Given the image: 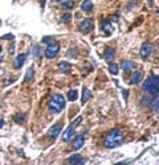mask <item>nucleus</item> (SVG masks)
Wrapping results in <instances>:
<instances>
[{
  "mask_svg": "<svg viewBox=\"0 0 159 165\" xmlns=\"http://www.w3.org/2000/svg\"><path fill=\"white\" fill-rule=\"evenodd\" d=\"M153 110L157 112V114H159V94H158V98H157V100L154 102V104H153Z\"/></svg>",
  "mask_w": 159,
  "mask_h": 165,
  "instance_id": "393cba45",
  "label": "nucleus"
},
{
  "mask_svg": "<svg viewBox=\"0 0 159 165\" xmlns=\"http://www.w3.org/2000/svg\"><path fill=\"white\" fill-rule=\"evenodd\" d=\"M83 144H85L83 136H77V138H76V140L73 142V145H72V148H73V151H78L80 148L83 147Z\"/></svg>",
  "mask_w": 159,
  "mask_h": 165,
  "instance_id": "9b49d317",
  "label": "nucleus"
},
{
  "mask_svg": "<svg viewBox=\"0 0 159 165\" xmlns=\"http://www.w3.org/2000/svg\"><path fill=\"white\" fill-rule=\"evenodd\" d=\"M3 124H4V120H0V128L3 127Z\"/></svg>",
  "mask_w": 159,
  "mask_h": 165,
  "instance_id": "c756f323",
  "label": "nucleus"
},
{
  "mask_svg": "<svg viewBox=\"0 0 159 165\" xmlns=\"http://www.w3.org/2000/svg\"><path fill=\"white\" fill-rule=\"evenodd\" d=\"M68 163L72 164V165H76V164H85V160H83V157L81 155H73L70 156L69 159H68Z\"/></svg>",
  "mask_w": 159,
  "mask_h": 165,
  "instance_id": "1a4fd4ad",
  "label": "nucleus"
},
{
  "mask_svg": "<svg viewBox=\"0 0 159 165\" xmlns=\"http://www.w3.org/2000/svg\"><path fill=\"white\" fill-rule=\"evenodd\" d=\"M123 140V134L121 130H111L110 132H107V135L103 138V147L107 149L118 147Z\"/></svg>",
  "mask_w": 159,
  "mask_h": 165,
  "instance_id": "f257e3e1",
  "label": "nucleus"
},
{
  "mask_svg": "<svg viewBox=\"0 0 159 165\" xmlns=\"http://www.w3.org/2000/svg\"><path fill=\"white\" fill-rule=\"evenodd\" d=\"M121 66H122V70L127 73V71H131V70L134 69V67H135V63H134L133 61H123Z\"/></svg>",
  "mask_w": 159,
  "mask_h": 165,
  "instance_id": "2eb2a0df",
  "label": "nucleus"
},
{
  "mask_svg": "<svg viewBox=\"0 0 159 165\" xmlns=\"http://www.w3.org/2000/svg\"><path fill=\"white\" fill-rule=\"evenodd\" d=\"M151 53H153V46H151V44L143 42L142 46H141V57H142L143 59H146V58L150 57Z\"/></svg>",
  "mask_w": 159,
  "mask_h": 165,
  "instance_id": "423d86ee",
  "label": "nucleus"
},
{
  "mask_svg": "<svg viewBox=\"0 0 159 165\" xmlns=\"http://www.w3.org/2000/svg\"><path fill=\"white\" fill-rule=\"evenodd\" d=\"M142 78H143V73L141 70L139 71H135V73H133V75H131V78H130V84H138L139 82L142 81Z\"/></svg>",
  "mask_w": 159,
  "mask_h": 165,
  "instance_id": "9d476101",
  "label": "nucleus"
},
{
  "mask_svg": "<svg viewBox=\"0 0 159 165\" xmlns=\"http://www.w3.org/2000/svg\"><path fill=\"white\" fill-rule=\"evenodd\" d=\"M82 122V118L81 116H78V118H76V120H74V123H73V127H76V126H78L80 123Z\"/></svg>",
  "mask_w": 159,
  "mask_h": 165,
  "instance_id": "a878e982",
  "label": "nucleus"
},
{
  "mask_svg": "<svg viewBox=\"0 0 159 165\" xmlns=\"http://www.w3.org/2000/svg\"><path fill=\"white\" fill-rule=\"evenodd\" d=\"M70 20H72V15L68 12V13H64L62 15V17H61V21L62 23H65V24H68V23H70Z\"/></svg>",
  "mask_w": 159,
  "mask_h": 165,
  "instance_id": "b1692460",
  "label": "nucleus"
},
{
  "mask_svg": "<svg viewBox=\"0 0 159 165\" xmlns=\"http://www.w3.org/2000/svg\"><path fill=\"white\" fill-rule=\"evenodd\" d=\"M61 130H62V126L61 124H54V126H52L49 130H48V136H49L50 139H56L58 136V134L61 132Z\"/></svg>",
  "mask_w": 159,
  "mask_h": 165,
  "instance_id": "0eeeda50",
  "label": "nucleus"
},
{
  "mask_svg": "<svg viewBox=\"0 0 159 165\" xmlns=\"http://www.w3.org/2000/svg\"><path fill=\"white\" fill-rule=\"evenodd\" d=\"M109 71L113 75H117L118 74V71H119V69H118V65H115V63H111L110 62V66H109Z\"/></svg>",
  "mask_w": 159,
  "mask_h": 165,
  "instance_id": "4be33fe9",
  "label": "nucleus"
},
{
  "mask_svg": "<svg viewBox=\"0 0 159 165\" xmlns=\"http://www.w3.org/2000/svg\"><path fill=\"white\" fill-rule=\"evenodd\" d=\"M74 138V127L73 126H70V127H68L65 131H64V134H62V140L65 143L68 142H70L72 139Z\"/></svg>",
  "mask_w": 159,
  "mask_h": 165,
  "instance_id": "6e6552de",
  "label": "nucleus"
},
{
  "mask_svg": "<svg viewBox=\"0 0 159 165\" xmlns=\"http://www.w3.org/2000/svg\"><path fill=\"white\" fill-rule=\"evenodd\" d=\"M65 107V98L61 94H56L52 96L50 102H49V110L53 112V114H58L61 112Z\"/></svg>",
  "mask_w": 159,
  "mask_h": 165,
  "instance_id": "7ed1b4c3",
  "label": "nucleus"
},
{
  "mask_svg": "<svg viewBox=\"0 0 159 165\" xmlns=\"http://www.w3.org/2000/svg\"><path fill=\"white\" fill-rule=\"evenodd\" d=\"M33 75H35V70H33V67H31V69H28V71L25 73V78H24V81L25 82H29L33 79Z\"/></svg>",
  "mask_w": 159,
  "mask_h": 165,
  "instance_id": "aec40b11",
  "label": "nucleus"
},
{
  "mask_svg": "<svg viewBox=\"0 0 159 165\" xmlns=\"http://www.w3.org/2000/svg\"><path fill=\"white\" fill-rule=\"evenodd\" d=\"M3 38L4 40H13V36L12 34H6V36H3Z\"/></svg>",
  "mask_w": 159,
  "mask_h": 165,
  "instance_id": "cd10ccee",
  "label": "nucleus"
},
{
  "mask_svg": "<svg viewBox=\"0 0 159 165\" xmlns=\"http://www.w3.org/2000/svg\"><path fill=\"white\" fill-rule=\"evenodd\" d=\"M57 2H60V3H62V2H64V0H57Z\"/></svg>",
  "mask_w": 159,
  "mask_h": 165,
  "instance_id": "7c9ffc66",
  "label": "nucleus"
},
{
  "mask_svg": "<svg viewBox=\"0 0 159 165\" xmlns=\"http://www.w3.org/2000/svg\"><path fill=\"white\" fill-rule=\"evenodd\" d=\"M90 98H91V92L86 87H83L82 88V103H86Z\"/></svg>",
  "mask_w": 159,
  "mask_h": 165,
  "instance_id": "f3484780",
  "label": "nucleus"
},
{
  "mask_svg": "<svg viewBox=\"0 0 159 165\" xmlns=\"http://www.w3.org/2000/svg\"><path fill=\"white\" fill-rule=\"evenodd\" d=\"M78 29H80V32H82V33H87V32H90L91 29H93V20L89 19V17L85 19L81 24H80Z\"/></svg>",
  "mask_w": 159,
  "mask_h": 165,
  "instance_id": "39448f33",
  "label": "nucleus"
},
{
  "mask_svg": "<svg viewBox=\"0 0 159 165\" xmlns=\"http://www.w3.org/2000/svg\"><path fill=\"white\" fill-rule=\"evenodd\" d=\"M25 59H27V56H25V54L17 56V57H16V59H15V62H13V67H15V69H20V67L24 65Z\"/></svg>",
  "mask_w": 159,
  "mask_h": 165,
  "instance_id": "f8f14e48",
  "label": "nucleus"
},
{
  "mask_svg": "<svg viewBox=\"0 0 159 165\" xmlns=\"http://www.w3.org/2000/svg\"><path fill=\"white\" fill-rule=\"evenodd\" d=\"M142 90L149 92L150 95H154L159 92V77L158 75H151L146 79L142 84Z\"/></svg>",
  "mask_w": 159,
  "mask_h": 165,
  "instance_id": "f03ea898",
  "label": "nucleus"
},
{
  "mask_svg": "<svg viewBox=\"0 0 159 165\" xmlns=\"http://www.w3.org/2000/svg\"><path fill=\"white\" fill-rule=\"evenodd\" d=\"M62 5H64L65 9H72V8L74 7V3H73V0H64Z\"/></svg>",
  "mask_w": 159,
  "mask_h": 165,
  "instance_id": "5701e85b",
  "label": "nucleus"
},
{
  "mask_svg": "<svg viewBox=\"0 0 159 165\" xmlns=\"http://www.w3.org/2000/svg\"><path fill=\"white\" fill-rule=\"evenodd\" d=\"M81 9L85 11V12H90L91 9H93V4H91L90 0H86V2H83L81 4Z\"/></svg>",
  "mask_w": 159,
  "mask_h": 165,
  "instance_id": "a211bd4d",
  "label": "nucleus"
},
{
  "mask_svg": "<svg viewBox=\"0 0 159 165\" xmlns=\"http://www.w3.org/2000/svg\"><path fill=\"white\" fill-rule=\"evenodd\" d=\"M25 118H27V115H25V114H17V115H15L13 120H15L16 123L21 124V123H24V122H25Z\"/></svg>",
  "mask_w": 159,
  "mask_h": 165,
  "instance_id": "412c9836",
  "label": "nucleus"
},
{
  "mask_svg": "<svg viewBox=\"0 0 159 165\" xmlns=\"http://www.w3.org/2000/svg\"><path fill=\"white\" fill-rule=\"evenodd\" d=\"M114 54H115L114 49L109 48V49H106L105 53H103V59H105L106 62H111V61H113V58H114Z\"/></svg>",
  "mask_w": 159,
  "mask_h": 165,
  "instance_id": "4468645a",
  "label": "nucleus"
},
{
  "mask_svg": "<svg viewBox=\"0 0 159 165\" xmlns=\"http://www.w3.org/2000/svg\"><path fill=\"white\" fill-rule=\"evenodd\" d=\"M52 40H53L52 37H44V38H43V41H44V42H49V41H52Z\"/></svg>",
  "mask_w": 159,
  "mask_h": 165,
  "instance_id": "c85d7f7f",
  "label": "nucleus"
},
{
  "mask_svg": "<svg viewBox=\"0 0 159 165\" xmlns=\"http://www.w3.org/2000/svg\"><path fill=\"white\" fill-rule=\"evenodd\" d=\"M66 96H68V99H69L70 102H74V100L78 98V92H77V90H69Z\"/></svg>",
  "mask_w": 159,
  "mask_h": 165,
  "instance_id": "6ab92c4d",
  "label": "nucleus"
},
{
  "mask_svg": "<svg viewBox=\"0 0 159 165\" xmlns=\"http://www.w3.org/2000/svg\"><path fill=\"white\" fill-rule=\"evenodd\" d=\"M101 29L105 32L106 34H110L111 32H113V28H111V23L109 21V20H103V21L101 23Z\"/></svg>",
  "mask_w": 159,
  "mask_h": 165,
  "instance_id": "ddd939ff",
  "label": "nucleus"
},
{
  "mask_svg": "<svg viewBox=\"0 0 159 165\" xmlns=\"http://www.w3.org/2000/svg\"><path fill=\"white\" fill-rule=\"evenodd\" d=\"M58 50H60V45L58 42H52L48 45L46 50H45V57L48 59H53L58 54Z\"/></svg>",
  "mask_w": 159,
  "mask_h": 165,
  "instance_id": "20e7f679",
  "label": "nucleus"
},
{
  "mask_svg": "<svg viewBox=\"0 0 159 165\" xmlns=\"http://www.w3.org/2000/svg\"><path fill=\"white\" fill-rule=\"evenodd\" d=\"M32 52H33V54H35V56H39V53H40V48H39L37 45H36V46L33 48V50H32Z\"/></svg>",
  "mask_w": 159,
  "mask_h": 165,
  "instance_id": "bb28decb",
  "label": "nucleus"
},
{
  "mask_svg": "<svg viewBox=\"0 0 159 165\" xmlns=\"http://www.w3.org/2000/svg\"><path fill=\"white\" fill-rule=\"evenodd\" d=\"M70 67H72V65H70L69 62L62 61V62H60V63H58V70L61 71V73H68V71L70 70Z\"/></svg>",
  "mask_w": 159,
  "mask_h": 165,
  "instance_id": "dca6fc26",
  "label": "nucleus"
},
{
  "mask_svg": "<svg viewBox=\"0 0 159 165\" xmlns=\"http://www.w3.org/2000/svg\"><path fill=\"white\" fill-rule=\"evenodd\" d=\"M0 52H2V46H0Z\"/></svg>",
  "mask_w": 159,
  "mask_h": 165,
  "instance_id": "2f4dec72",
  "label": "nucleus"
}]
</instances>
